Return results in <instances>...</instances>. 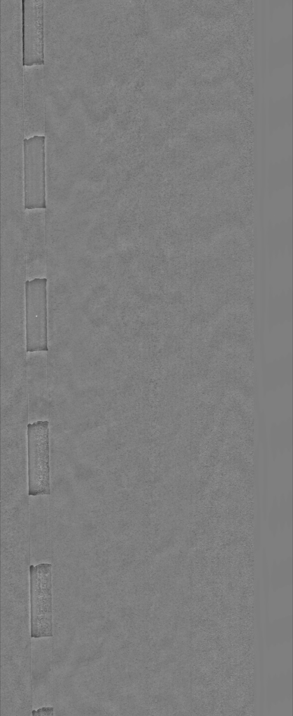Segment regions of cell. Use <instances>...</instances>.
Returning <instances> with one entry per match:
<instances>
[{
	"instance_id": "obj_1",
	"label": "cell",
	"mask_w": 293,
	"mask_h": 716,
	"mask_svg": "<svg viewBox=\"0 0 293 716\" xmlns=\"http://www.w3.org/2000/svg\"><path fill=\"white\" fill-rule=\"evenodd\" d=\"M28 494L50 495L49 422L27 424Z\"/></svg>"
},
{
	"instance_id": "obj_2",
	"label": "cell",
	"mask_w": 293,
	"mask_h": 716,
	"mask_svg": "<svg viewBox=\"0 0 293 716\" xmlns=\"http://www.w3.org/2000/svg\"><path fill=\"white\" fill-rule=\"evenodd\" d=\"M31 637H52V564L29 566Z\"/></svg>"
},
{
	"instance_id": "obj_3",
	"label": "cell",
	"mask_w": 293,
	"mask_h": 716,
	"mask_svg": "<svg viewBox=\"0 0 293 716\" xmlns=\"http://www.w3.org/2000/svg\"><path fill=\"white\" fill-rule=\"evenodd\" d=\"M24 297L27 352L48 351L46 278L27 281Z\"/></svg>"
},
{
	"instance_id": "obj_4",
	"label": "cell",
	"mask_w": 293,
	"mask_h": 716,
	"mask_svg": "<svg viewBox=\"0 0 293 716\" xmlns=\"http://www.w3.org/2000/svg\"><path fill=\"white\" fill-rule=\"evenodd\" d=\"M24 192L26 208L45 204V137L36 136L24 141Z\"/></svg>"
},
{
	"instance_id": "obj_5",
	"label": "cell",
	"mask_w": 293,
	"mask_h": 716,
	"mask_svg": "<svg viewBox=\"0 0 293 716\" xmlns=\"http://www.w3.org/2000/svg\"><path fill=\"white\" fill-rule=\"evenodd\" d=\"M24 245L27 281L46 278L47 234L45 207L25 209Z\"/></svg>"
},
{
	"instance_id": "obj_6",
	"label": "cell",
	"mask_w": 293,
	"mask_h": 716,
	"mask_svg": "<svg viewBox=\"0 0 293 716\" xmlns=\"http://www.w3.org/2000/svg\"><path fill=\"white\" fill-rule=\"evenodd\" d=\"M43 66H24V139L45 134Z\"/></svg>"
},
{
	"instance_id": "obj_7",
	"label": "cell",
	"mask_w": 293,
	"mask_h": 716,
	"mask_svg": "<svg viewBox=\"0 0 293 716\" xmlns=\"http://www.w3.org/2000/svg\"><path fill=\"white\" fill-rule=\"evenodd\" d=\"M43 1H22L23 66L43 65Z\"/></svg>"
},
{
	"instance_id": "obj_8",
	"label": "cell",
	"mask_w": 293,
	"mask_h": 716,
	"mask_svg": "<svg viewBox=\"0 0 293 716\" xmlns=\"http://www.w3.org/2000/svg\"><path fill=\"white\" fill-rule=\"evenodd\" d=\"M92 188H93V187H92ZM96 190H97V189H96ZM98 192H99V191H98ZM100 193H101V192H100ZM104 196H105V195H104ZM106 197H107V196H106ZM108 199H109V198H108ZM110 200H111V199H110ZM114 203H115V202H114ZM116 204H117V203H116Z\"/></svg>"
}]
</instances>
